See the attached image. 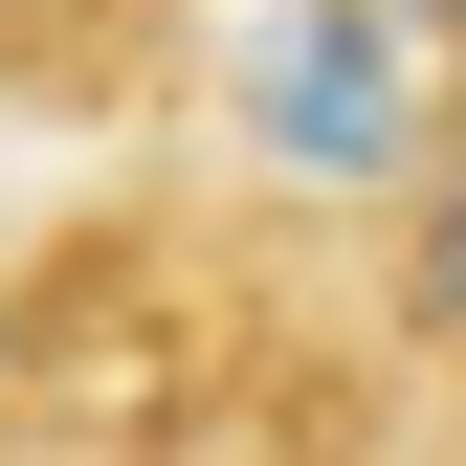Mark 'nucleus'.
<instances>
[{
  "label": "nucleus",
  "mask_w": 466,
  "mask_h": 466,
  "mask_svg": "<svg viewBox=\"0 0 466 466\" xmlns=\"http://www.w3.org/2000/svg\"><path fill=\"white\" fill-rule=\"evenodd\" d=\"M267 156H289V178L422 156V23H400V0H289V23H267Z\"/></svg>",
  "instance_id": "nucleus-1"
},
{
  "label": "nucleus",
  "mask_w": 466,
  "mask_h": 466,
  "mask_svg": "<svg viewBox=\"0 0 466 466\" xmlns=\"http://www.w3.org/2000/svg\"><path fill=\"white\" fill-rule=\"evenodd\" d=\"M400 333H422V356H466V134L422 156V222H400Z\"/></svg>",
  "instance_id": "nucleus-2"
},
{
  "label": "nucleus",
  "mask_w": 466,
  "mask_h": 466,
  "mask_svg": "<svg viewBox=\"0 0 466 466\" xmlns=\"http://www.w3.org/2000/svg\"><path fill=\"white\" fill-rule=\"evenodd\" d=\"M400 23H422V45H466V0H400Z\"/></svg>",
  "instance_id": "nucleus-3"
}]
</instances>
